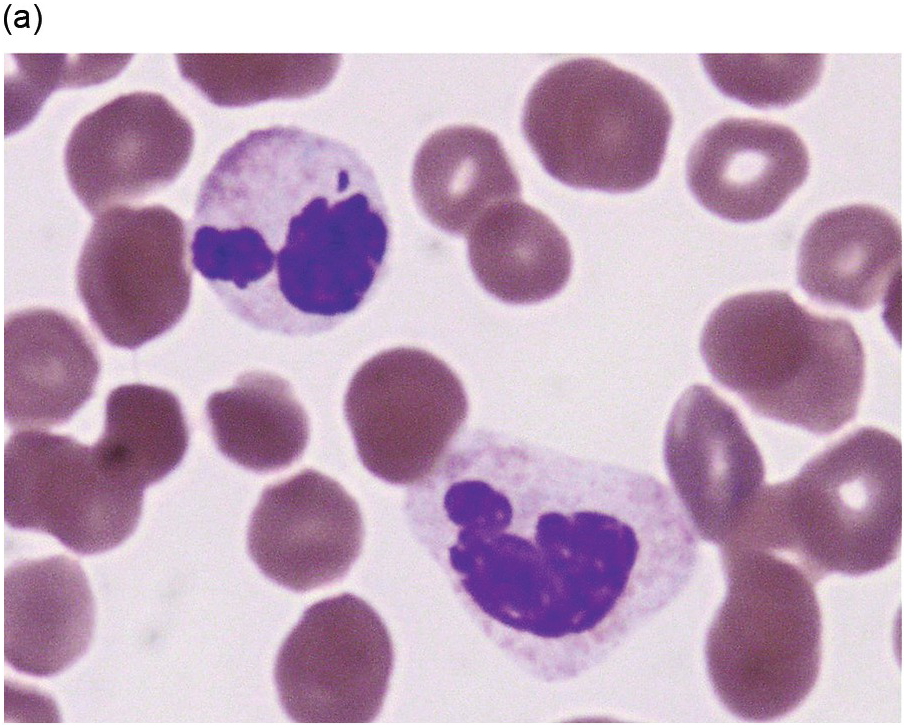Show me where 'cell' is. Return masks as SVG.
I'll list each match as a JSON object with an SVG mask.
<instances>
[{
  "label": "cell",
  "mask_w": 906,
  "mask_h": 727,
  "mask_svg": "<svg viewBox=\"0 0 906 727\" xmlns=\"http://www.w3.org/2000/svg\"><path fill=\"white\" fill-rule=\"evenodd\" d=\"M389 239L376 179L351 148L274 126L234 143L203 180L190 252L232 315L260 330L310 336L361 306Z\"/></svg>",
  "instance_id": "cell-1"
},
{
  "label": "cell",
  "mask_w": 906,
  "mask_h": 727,
  "mask_svg": "<svg viewBox=\"0 0 906 727\" xmlns=\"http://www.w3.org/2000/svg\"><path fill=\"white\" fill-rule=\"evenodd\" d=\"M700 352L714 380L763 417L826 435L857 413L859 336L847 320L814 314L785 291L723 301L704 325Z\"/></svg>",
  "instance_id": "cell-2"
},
{
  "label": "cell",
  "mask_w": 906,
  "mask_h": 727,
  "mask_svg": "<svg viewBox=\"0 0 906 727\" xmlns=\"http://www.w3.org/2000/svg\"><path fill=\"white\" fill-rule=\"evenodd\" d=\"M756 506L765 547L815 583L878 571L901 543V443L878 428L858 429L790 480L763 485Z\"/></svg>",
  "instance_id": "cell-3"
},
{
  "label": "cell",
  "mask_w": 906,
  "mask_h": 727,
  "mask_svg": "<svg viewBox=\"0 0 906 727\" xmlns=\"http://www.w3.org/2000/svg\"><path fill=\"white\" fill-rule=\"evenodd\" d=\"M724 601L705 642L712 688L733 715L771 722L798 708L821 663V611L814 580L763 551L721 554Z\"/></svg>",
  "instance_id": "cell-4"
},
{
  "label": "cell",
  "mask_w": 906,
  "mask_h": 727,
  "mask_svg": "<svg viewBox=\"0 0 906 727\" xmlns=\"http://www.w3.org/2000/svg\"><path fill=\"white\" fill-rule=\"evenodd\" d=\"M671 127L669 105L653 85L593 57L548 69L522 115L523 134L548 174L609 193L633 192L656 178Z\"/></svg>",
  "instance_id": "cell-5"
},
{
  "label": "cell",
  "mask_w": 906,
  "mask_h": 727,
  "mask_svg": "<svg viewBox=\"0 0 906 727\" xmlns=\"http://www.w3.org/2000/svg\"><path fill=\"white\" fill-rule=\"evenodd\" d=\"M78 294L113 346L136 349L173 328L192 291L184 221L162 205L99 213L82 247Z\"/></svg>",
  "instance_id": "cell-6"
},
{
  "label": "cell",
  "mask_w": 906,
  "mask_h": 727,
  "mask_svg": "<svg viewBox=\"0 0 906 727\" xmlns=\"http://www.w3.org/2000/svg\"><path fill=\"white\" fill-rule=\"evenodd\" d=\"M467 412L457 375L418 348L385 350L364 362L344 398L362 464L395 485H416L432 474Z\"/></svg>",
  "instance_id": "cell-7"
},
{
  "label": "cell",
  "mask_w": 906,
  "mask_h": 727,
  "mask_svg": "<svg viewBox=\"0 0 906 727\" xmlns=\"http://www.w3.org/2000/svg\"><path fill=\"white\" fill-rule=\"evenodd\" d=\"M143 491L107 469L94 446L70 436L27 430L6 443V523L48 533L76 554L102 553L130 537Z\"/></svg>",
  "instance_id": "cell-8"
},
{
  "label": "cell",
  "mask_w": 906,
  "mask_h": 727,
  "mask_svg": "<svg viewBox=\"0 0 906 727\" xmlns=\"http://www.w3.org/2000/svg\"><path fill=\"white\" fill-rule=\"evenodd\" d=\"M394 665L379 614L351 593L320 600L282 643L274 679L286 714L301 724H366L383 706Z\"/></svg>",
  "instance_id": "cell-9"
},
{
  "label": "cell",
  "mask_w": 906,
  "mask_h": 727,
  "mask_svg": "<svg viewBox=\"0 0 906 727\" xmlns=\"http://www.w3.org/2000/svg\"><path fill=\"white\" fill-rule=\"evenodd\" d=\"M194 147L189 120L164 96L137 91L84 116L64 151L68 182L94 215L171 184Z\"/></svg>",
  "instance_id": "cell-10"
},
{
  "label": "cell",
  "mask_w": 906,
  "mask_h": 727,
  "mask_svg": "<svg viewBox=\"0 0 906 727\" xmlns=\"http://www.w3.org/2000/svg\"><path fill=\"white\" fill-rule=\"evenodd\" d=\"M663 455L695 533L719 545L764 485L761 453L738 412L712 388L692 385L670 414Z\"/></svg>",
  "instance_id": "cell-11"
},
{
  "label": "cell",
  "mask_w": 906,
  "mask_h": 727,
  "mask_svg": "<svg viewBox=\"0 0 906 727\" xmlns=\"http://www.w3.org/2000/svg\"><path fill=\"white\" fill-rule=\"evenodd\" d=\"M363 535L357 502L337 481L304 469L263 490L247 546L267 578L306 592L343 578L361 552Z\"/></svg>",
  "instance_id": "cell-12"
},
{
  "label": "cell",
  "mask_w": 906,
  "mask_h": 727,
  "mask_svg": "<svg viewBox=\"0 0 906 727\" xmlns=\"http://www.w3.org/2000/svg\"><path fill=\"white\" fill-rule=\"evenodd\" d=\"M809 154L791 128L752 118L724 119L693 145L687 183L698 202L733 222L775 213L804 183Z\"/></svg>",
  "instance_id": "cell-13"
},
{
  "label": "cell",
  "mask_w": 906,
  "mask_h": 727,
  "mask_svg": "<svg viewBox=\"0 0 906 727\" xmlns=\"http://www.w3.org/2000/svg\"><path fill=\"white\" fill-rule=\"evenodd\" d=\"M5 417L19 427H51L92 396L100 361L81 326L68 315L30 308L8 315L4 329Z\"/></svg>",
  "instance_id": "cell-14"
},
{
  "label": "cell",
  "mask_w": 906,
  "mask_h": 727,
  "mask_svg": "<svg viewBox=\"0 0 906 727\" xmlns=\"http://www.w3.org/2000/svg\"><path fill=\"white\" fill-rule=\"evenodd\" d=\"M93 595L77 561L65 555L24 560L4 578V657L16 671L50 677L88 649Z\"/></svg>",
  "instance_id": "cell-15"
},
{
  "label": "cell",
  "mask_w": 906,
  "mask_h": 727,
  "mask_svg": "<svg viewBox=\"0 0 906 727\" xmlns=\"http://www.w3.org/2000/svg\"><path fill=\"white\" fill-rule=\"evenodd\" d=\"M901 255V229L888 212L867 204L835 208L803 235L798 283L818 302L864 311L889 297Z\"/></svg>",
  "instance_id": "cell-16"
},
{
  "label": "cell",
  "mask_w": 906,
  "mask_h": 727,
  "mask_svg": "<svg viewBox=\"0 0 906 727\" xmlns=\"http://www.w3.org/2000/svg\"><path fill=\"white\" fill-rule=\"evenodd\" d=\"M412 188L429 221L458 235H467L492 207L521 194L499 139L472 125L449 126L424 141L415 156Z\"/></svg>",
  "instance_id": "cell-17"
},
{
  "label": "cell",
  "mask_w": 906,
  "mask_h": 727,
  "mask_svg": "<svg viewBox=\"0 0 906 727\" xmlns=\"http://www.w3.org/2000/svg\"><path fill=\"white\" fill-rule=\"evenodd\" d=\"M467 240L477 280L503 302L544 301L570 278L567 238L548 216L519 199L489 209L467 233Z\"/></svg>",
  "instance_id": "cell-18"
},
{
  "label": "cell",
  "mask_w": 906,
  "mask_h": 727,
  "mask_svg": "<svg viewBox=\"0 0 906 727\" xmlns=\"http://www.w3.org/2000/svg\"><path fill=\"white\" fill-rule=\"evenodd\" d=\"M206 415L218 450L258 473L290 466L309 438L308 417L290 384L269 372L244 373L231 388L213 393Z\"/></svg>",
  "instance_id": "cell-19"
},
{
  "label": "cell",
  "mask_w": 906,
  "mask_h": 727,
  "mask_svg": "<svg viewBox=\"0 0 906 727\" xmlns=\"http://www.w3.org/2000/svg\"><path fill=\"white\" fill-rule=\"evenodd\" d=\"M188 443L187 422L173 393L128 384L108 395L104 431L93 446L107 469L144 490L181 463Z\"/></svg>",
  "instance_id": "cell-20"
},
{
  "label": "cell",
  "mask_w": 906,
  "mask_h": 727,
  "mask_svg": "<svg viewBox=\"0 0 906 727\" xmlns=\"http://www.w3.org/2000/svg\"><path fill=\"white\" fill-rule=\"evenodd\" d=\"M182 77L210 102L242 107L304 98L333 79L338 54H176Z\"/></svg>",
  "instance_id": "cell-21"
},
{
  "label": "cell",
  "mask_w": 906,
  "mask_h": 727,
  "mask_svg": "<svg viewBox=\"0 0 906 727\" xmlns=\"http://www.w3.org/2000/svg\"><path fill=\"white\" fill-rule=\"evenodd\" d=\"M823 54H702L714 85L726 96L755 108L785 107L818 83Z\"/></svg>",
  "instance_id": "cell-22"
},
{
  "label": "cell",
  "mask_w": 906,
  "mask_h": 727,
  "mask_svg": "<svg viewBox=\"0 0 906 727\" xmlns=\"http://www.w3.org/2000/svg\"><path fill=\"white\" fill-rule=\"evenodd\" d=\"M14 57L19 74L12 83H6L5 92L6 120L13 117L10 122L13 132L15 126L20 129L32 120L56 88L83 86L80 60H65L64 54H15Z\"/></svg>",
  "instance_id": "cell-23"
}]
</instances>
